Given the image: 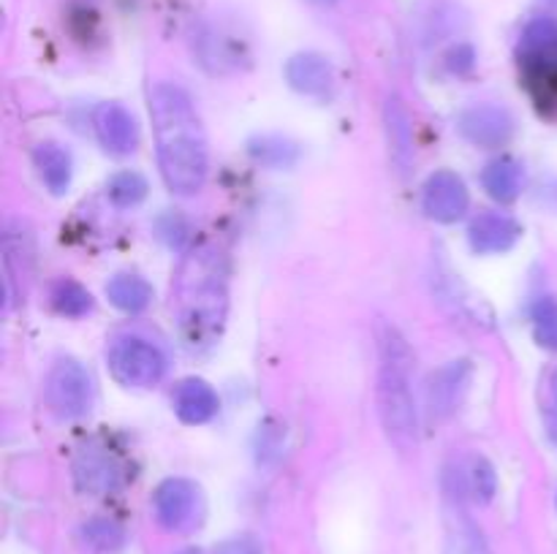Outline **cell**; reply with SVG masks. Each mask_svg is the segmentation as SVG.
Here are the masks:
<instances>
[{
  "instance_id": "6da1fadb",
  "label": "cell",
  "mask_w": 557,
  "mask_h": 554,
  "mask_svg": "<svg viewBox=\"0 0 557 554\" xmlns=\"http://www.w3.org/2000/svg\"><path fill=\"white\" fill-rule=\"evenodd\" d=\"M150 117L166 188L177 196L199 193L207 182L210 155L190 92L177 81H156L150 87Z\"/></svg>"
},
{
  "instance_id": "7a4b0ae2",
  "label": "cell",
  "mask_w": 557,
  "mask_h": 554,
  "mask_svg": "<svg viewBox=\"0 0 557 554\" xmlns=\"http://www.w3.org/2000/svg\"><path fill=\"white\" fill-rule=\"evenodd\" d=\"M172 307L190 351L215 345L228 313V261L221 248L196 244L180 261Z\"/></svg>"
},
{
  "instance_id": "3957f363",
  "label": "cell",
  "mask_w": 557,
  "mask_h": 554,
  "mask_svg": "<svg viewBox=\"0 0 557 554\" xmlns=\"http://www.w3.org/2000/svg\"><path fill=\"white\" fill-rule=\"evenodd\" d=\"M379 416L384 432L400 451L419 440V411L413 396V351L395 326L379 331Z\"/></svg>"
},
{
  "instance_id": "277c9868",
  "label": "cell",
  "mask_w": 557,
  "mask_h": 554,
  "mask_svg": "<svg viewBox=\"0 0 557 554\" xmlns=\"http://www.w3.org/2000/svg\"><path fill=\"white\" fill-rule=\"evenodd\" d=\"M166 356L145 337H117L109 348V373L120 386L128 389H150L166 375Z\"/></svg>"
},
{
  "instance_id": "5b68a950",
  "label": "cell",
  "mask_w": 557,
  "mask_h": 554,
  "mask_svg": "<svg viewBox=\"0 0 557 554\" xmlns=\"http://www.w3.org/2000/svg\"><path fill=\"white\" fill-rule=\"evenodd\" d=\"M47 405L63 421L82 418L92 405V380L76 358H60L47 375Z\"/></svg>"
},
{
  "instance_id": "8992f818",
  "label": "cell",
  "mask_w": 557,
  "mask_h": 554,
  "mask_svg": "<svg viewBox=\"0 0 557 554\" xmlns=\"http://www.w3.org/2000/svg\"><path fill=\"white\" fill-rule=\"evenodd\" d=\"M156 519L163 530L183 532L190 530L201 519V489L190 478H166L152 494Z\"/></svg>"
},
{
  "instance_id": "52a82bcc",
  "label": "cell",
  "mask_w": 557,
  "mask_h": 554,
  "mask_svg": "<svg viewBox=\"0 0 557 554\" xmlns=\"http://www.w3.org/2000/svg\"><path fill=\"white\" fill-rule=\"evenodd\" d=\"M457 128L466 136L471 144L484 147V150H495V147H506L515 136V117L506 106H495V103H476L468 106L457 119Z\"/></svg>"
},
{
  "instance_id": "ba28073f",
  "label": "cell",
  "mask_w": 557,
  "mask_h": 554,
  "mask_svg": "<svg viewBox=\"0 0 557 554\" xmlns=\"http://www.w3.org/2000/svg\"><path fill=\"white\" fill-rule=\"evenodd\" d=\"M422 206L428 217L435 223H457L466 217L468 206H471V193L462 177H457L449 168L430 174L422 190Z\"/></svg>"
},
{
  "instance_id": "9c48e42d",
  "label": "cell",
  "mask_w": 557,
  "mask_h": 554,
  "mask_svg": "<svg viewBox=\"0 0 557 554\" xmlns=\"http://www.w3.org/2000/svg\"><path fill=\"white\" fill-rule=\"evenodd\" d=\"M473 367L468 358H457V362L444 364L435 369L428 380V411L435 421H446L457 407L462 405L468 383H471Z\"/></svg>"
},
{
  "instance_id": "30bf717a",
  "label": "cell",
  "mask_w": 557,
  "mask_h": 554,
  "mask_svg": "<svg viewBox=\"0 0 557 554\" xmlns=\"http://www.w3.org/2000/svg\"><path fill=\"white\" fill-rule=\"evenodd\" d=\"M123 465L107 449H82L74 459V481L85 494H109L123 483Z\"/></svg>"
},
{
  "instance_id": "8fae6325",
  "label": "cell",
  "mask_w": 557,
  "mask_h": 554,
  "mask_svg": "<svg viewBox=\"0 0 557 554\" xmlns=\"http://www.w3.org/2000/svg\"><path fill=\"white\" fill-rule=\"evenodd\" d=\"M96 136L109 155H131L139 144V125L120 103H101L96 109Z\"/></svg>"
},
{
  "instance_id": "7c38bea8",
  "label": "cell",
  "mask_w": 557,
  "mask_h": 554,
  "mask_svg": "<svg viewBox=\"0 0 557 554\" xmlns=\"http://www.w3.org/2000/svg\"><path fill=\"white\" fill-rule=\"evenodd\" d=\"M522 237V226L504 212H482L468 226V242L476 253H506L515 248Z\"/></svg>"
},
{
  "instance_id": "4fadbf2b",
  "label": "cell",
  "mask_w": 557,
  "mask_h": 554,
  "mask_svg": "<svg viewBox=\"0 0 557 554\" xmlns=\"http://www.w3.org/2000/svg\"><path fill=\"white\" fill-rule=\"evenodd\" d=\"M520 65L528 90L536 98L542 112L557 117V49L536 54H520Z\"/></svg>"
},
{
  "instance_id": "5bb4252c",
  "label": "cell",
  "mask_w": 557,
  "mask_h": 554,
  "mask_svg": "<svg viewBox=\"0 0 557 554\" xmlns=\"http://www.w3.org/2000/svg\"><path fill=\"white\" fill-rule=\"evenodd\" d=\"M221 402H218L215 389L201 378H188L174 389V413L183 424L199 427L207 424L218 413Z\"/></svg>"
},
{
  "instance_id": "9a60e30c",
  "label": "cell",
  "mask_w": 557,
  "mask_h": 554,
  "mask_svg": "<svg viewBox=\"0 0 557 554\" xmlns=\"http://www.w3.org/2000/svg\"><path fill=\"white\" fill-rule=\"evenodd\" d=\"M286 79L302 96H324L330 92L335 74L332 63L319 52H299L286 63Z\"/></svg>"
},
{
  "instance_id": "2e32d148",
  "label": "cell",
  "mask_w": 557,
  "mask_h": 554,
  "mask_svg": "<svg viewBox=\"0 0 557 554\" xmlns=\"http://www.w3.org/2000/svg\"><path fill=\"white\" fill-rule=\"evenodd\" d=\"M33 166L38 168V177L44 179L54 196L65 193L71 185V174H74V163H71L69 150H63L54 141H41L33 150Z\"/></svg>"
},
{
  "instance_id": "e0dca14e",
  "label": "cell",
  "mask_w": 557,
  "mask_h": 554,
  "mask_svg": "<svg viewBox=\"0 0 557 554\" xmlns=\"http://www.w3.org/2000/svg\"><path fill=\"white\" fill-rule=\"evenodd\" d=\"M107 297L120 313L136 315L150 307L152 286L139 275H114L107 282Z\"/></svg>"
},
{
  "instance_id": "ac0fdd59",
  "label": "cell",
  "mask_w": 557,
  "mask_h": 554,
  "mask_svg": "<svg viewBox=\"0 0 557 554\" xmlns=\"http://www.w3.org/2000/svg\"><path fill=\"white\" fill-rule=\"evenodd\" d=\"M482 185L495 201L509 204L522 190V166L515 158H498V161L487 163V168L482 172Z\"/></svg>"
},
{
  "instance_id": "d6986e66",
  "label": "cell",
  "mask_w": 557,
  "mask_h": 554,
  "mask_svg": "<svg viewBox=\"0 0 557 554\" xmlns=\"http://www.w3.org/2000/svg\"><path fill=\"white\" fill-rule=\"evenodd\" d=\"M196 54H199V63L205 65L210 74H228V71L237 68L239 63L237 47H234L226 36L212 30L201 33V36L196 38Z\"/></svg>"
},
{
  "instance_id": "ffe728a7",
  "label": "cell",
  "mask_w": 557,
  "mask_h": 554,
  "mask_svg": "<svg viewBox=\"0 0 557 554\" xmlns=\"http://www.w3.org/2000/svg\"><path fill=\"white\" fill-rule=\"evenodd\" d=\"M384 117L392 144V158H395L397 166H408L411 163V119H408L406 106L397 98H389Z\"/></svg>"
},
{
  "instance_id": "44dd1931",
  "label": "cell",
  "mask_w": 557,
  "mask_h": 554,
  "mask_svg": "<svg viewBox=\"0 0 557 554\" xmlns=\"http://www.w3.org/2000/svg\"><path fill=\"white\" fill-rule=\"evenodd\" d=\"M462 473H466L468 494L482 505L493 503L495 492H498V473H495L493 462L482 454H471L466 459Z\"/></svg>"
},
{
  "instance_id": "7402d4cb",
  "label": "cell",
  "mask_w": 557,
  "mask_h": 554,
  "mask_svg": "<svg viewBox=\"0 0 557 554\" xmlns=\"http://www.w3.org/2000/svg\"><path fill=\"white\" fill-rule=\"evenodd\" d=\"M52 310L58 315H65V318H82L92 310V297L85 286H79L76 280H58L52 286Z\"/></svg>"
},
{
  "instance_id": "603a6c76",
  "label": "cell",
  "mask_w": 557,
  "mask_h": 554,
  "mask_svg": "<svg viewBox=\"0 0 557 554\" xmlns=\"http://www.w3.org/2000/svg\"><path fill=\"white\" fill-rule=\"evenodd\" d=\"M147 190H150V185H147V179L139 172H117L107 182L109 201L120 206V210L141 204L147 199Z\"/></svg>"
},
{
  "instance_id": "cb8c5ba5",
  "label": "cell",
  "mask_w": 557,
  "mask_h": 554,
  "mask_svg": "<svg viewBox=\"0 0 557 554\" xmlns=\"http://www.w3.org/2000/svg\"><path fill=\"white\" fill-rule=\"evenodd\" d=\"M250 155L264 166H292L297 161V147L288 144L281 136H261V139L250 141Z\"/></svg>"
},
{
  "instance_id": "d4e9b609",
  "label": "cell",
  "mask_w": 557,
  "mask_h": 554,
  "mask_svg": "<svg viewBox=\"0 0 557 554\" xmlns=\"http://www.w3.org/2000/svg\"><path fill=\"white\" fill-rule=\"evenodd\" d=\"M533 337L544 351L557 353V299H542L533 307Z\"/></svg>"
},
{
  "instance_id": "484cf974",
  "label": "cell",
  "mask_w": 557,
  "mask_h": 554,
  "mask_svg": "<svg viewBox=\"0 0 557 554\" xmlns=\"http://www.w3.org/2000/svg\"><path fill=\"white\" fill-rule=\"evenodd\" d=\"M82 532H85V541L90 543L92 549H98V552H117L125 543V532L117 521L92 519L87 521Z\"/></svg>"
},
{
  "instance_id": "4316f807",
  "label": "cell",
  "mask_w": 557,
  "mask_h": 554,
  "mask_svg": "<svg viewBox=\"0 0 557 554\" xmlns=\"http://www.w3.org/2000/svg\"><path fill=\"white\" fill-rule=\"evenodd\" d=\"M283 438H286V432H283L281 427H275V424H264V429L259 432V462L270 465V462L281 459Z\"/></svg>"
},
{
  "instance_id": "83f0119b",
  "label": "cell",
  "mask_w": 557,
  "mask_h": 554,
  "mask_svg": "<svg viewBox=\"0 0 557 554\" xmlns=\"http://www.w3.org/2000/svg\"><path fill=\"white\" fill-rule=\"evenodd\" d=\"M215 554H261V546L253 536H234L218 543Z\"/></svg>"
},
{
  "instance_id": "f1b7e54d",
  "label": "cell",
  "mask_w": 557,
  "mask_h": 554,
  "mask_svg": "<svg viewBox=\"0 0 557 554\" xmlns=\"http://www.w3.org/2000/svg\"><path fill=\"white\" fill-rule=\"evenodd\" d=\"M549 411L557 418V369L549 375Z\"/></svg>"
},
{
  "instance_id": "f546056e",
  "label": "cell",
  "mask_w": 557,
  "mask_h": 554,
  "mask_svg": "<svg viewBox=\"0 0 557 554\" xmlns=\"http://www.w3.org/2000/svg\"><path fill=\"white\" fill-rule=\"evenodd\" d=\"M310 3H315V5H332V3H337V0H310Z\"/></svg>"
},
{
  "instance_id": "4dcf8cb0",
  "label": "cell",
  "mask_w": 557,
  "mask_h": 554,
  "mask_svg": "<svg viewBox=\"0 0 557 554\" xmlns=\"http://www.w3.org/2000/svg\"><path fill=\"white\" fill-rule=\"evenodd\" d=\"M547 3H555L557 5V0H547Z\"/></svg>"
}]
</instances>
